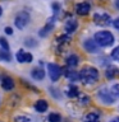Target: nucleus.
Listing matches in <instances>:
<instances>
[{
    "mask_svg": "<svg viewBox=\"0 0 119 122\" xmlns=\"http://www.w3.org/2000/svg\"><path fill=\"white\" fill-rule=\"evenodd\" d=\"M79 79L84 84H91L95 83L99 79V71L94 66H84L82 70L79 71Z\"/></svg>",
    "mask_w": 119,
    "mask_h": 122,
    "instance_id": "f257e3e1",
    "label": "nucleus"
},
{
    "mask_svg": "<svg viewBox=\"0 0 119 122\" xmlns=\"http://www.w3.org/2000/svg\"><path fill=\"white\" fill-rule=\"evenodd\" d=\"M95 42L101 47H107V46H111L114 43V36L113 33H110L109 30H101V32H97L94 37Z\"/></svg>",
    "mask_w": 119,
    "mask_h": 122,
    "instance_id": "f03ea898",
    "label": "nucleus"
},
{
    "mask_svg": "<svg viewBox=\"0 0 119 122\" xmlns=\"http://www.w3.org/2000/svg\"><path fill=\"white\" fill-rule=\"evenodd\" d=\"M97 98L102 103H105V104H113L115 102V98H114V95L111 94V92H109L107 89H105V88H102V89L99 90Z\"/></svg>",
    "mask_w": 119,
    "mask_h": 122,
    "instance_id": "7ed1b4c3",
    "label": "nucleus"
},
{
    "mask_svg": "<svg viewBox=\"0 0 119 122\" xmlns=\"http://www.w3.org/2000/svg\"><path fill=\"white\" fill-rule=\"evenodd\" d=\"M28 22H30V15H28V13H26V11H21V13H18L17 17H15L14 24L17 25V28L23 29L27 24H28Z\"/></svg>",
    "mask_w": 119,
    "mask_h": 122,
    "instance_id": "20e7f679",
    "label": "nucleus"
},
{
    "mask_svg": "<svg viewBox=\"0 0 119 122\" xmlns=\"http://www.w3.org/2000/svg\"><path fill=\"white\" fill-rule=\"evenodd\" d=\"M48 71H49V76L53 81H56L61 75V67L58 66L55 64H48Z\"/></svg>",
    "mask_w": 119,
    "mask_h": 122,
    "instance_id": "39448f33",
    "label": "nucleus"
},
{
    "mask_svg": "<svg viewBox=\"0 0 119 122\" xmlns=\"http://www.w3.org/2000/svg\"><path fill=\"white\" fill-rule=\"evenodd\" d=\"M94 20L99 25H107L110 23V15L106 13H96L94 15Z\"/></svg>",
    "mask_w": 119,
    "mask_h": 122,
    "instance_id": "423d86ee",
    "label": "nucleus"
},
{
    "mask_svg": "<svg viewBox=\"0 0 119 122\" xmlns=\"http://www.w3.org/2000/svg\"><path fill=\"white\" fill-rule=\"evenodd\" d=\"M15 57H17V61L18 62H31L32 61V55H31L30 52H26L23 51V50H19V51L17 52V55H15Z\"/></svg>",
    "mask_w": 119,
    "mask_h": 122,
    "instance_id": "0eeeda50",
    "label": "nucleus"
},
{
    "mask_svg": "<svg viewBox=\"0 0 119 122\" xmlns=\"http://www.w3.org/2000/svg\"><path fill=\"white\" fill-rule=\"evenodd\" d=\"M83 47H84V50H86L87 52H90V53H96L99 51L97 43L95 42V40H90V38L83 42Z\"/></svg>",
    "mask_w": 119,
    "mask_h": 122,
    "instance_id": "6e6552de",
    "label": "nucleus"
},
{
    "mask_svg": "<svg viewBox=\"0 0 119 122\" xmlns=\"http://www.w3.org/2000/svg\"><path fill=\"white\" fill-rule=\"evenodd\" d=\"M90 10H91V5L86 1L79 3L76 5V11H77V14H79V15H87L90 13Z\"/></svg>",
    "mask_w": 119,
    "mask_h": 122,
    "instance_id": "1a4fd4ad",
    "label": "nucleus"
},
{
    "mask_svg": "<svg viewBox=\"0 0 119 122\" xmlns=\"http://www.w3.org/2000/svg\"><path fill=\"white\" fill-rule=\"evenodd\" d=\"M1 86L4 90H12L14 88V80L10 76H4L1 79Z\"/></svg>",
    "mask_w": 119,
    "mask_h": 122,
    "instance_id": "9d476101",
    "label": "nucleus"
},
{
    "mask_svg": "<svg viewBox=\"0 0 119 122\" xmlns=\"http://www.w3.org/2000/svg\"><path fill=\"white\" fill-rule=\"evenodd\" d=\"M77 25H78V23H77L76 19H69V20L65 22V32L73 33L77 29Z\"/></svg>",
    "mask_w": 119,
    "mask_h": 122,
    "instance_id": "9b49d317",
    "label": "nucleus"
},
{
    "mask_svg": "<svg viewBox=\"0 0 119 122\" xmlns=\"http://www.w3.org/2000/svg\"><path fill=\"white\" fill-rule=\"evenodd\" d=\"M35 109L37 111V112H45L46 109H48V102L44 101V99H40V101H37L36 103H35Z\"/></svg>",
    "mask_w": 119,
    "mask_h": 122,
    "instance_id": "f8f14e48",
    "label": "nucleus"
},
{
    "mask_svg": "<svg viewBox=\"0 0 119 122\" xmlns=\"http://www.w3.org/2000/svg\"><path fill=\"white\" fill-rule=\"evenodd\" d=\"M100 114L97 112H90L84 116V122H99Z\"/></svg>",
    "mask_w": 119,
    "mask_h": 122,
    "instance_id": "ddd939ff",
    "label": "nucleus"
},
{
    "mask_svg": "<svg viewBox=\"0 0 119 122\" xmlns=\"http://www.w3.org/2000/svg\"><path fill=\"white\" fill-rule=\"evenodd\" d=\"M32 78L35 80H42L45 78V71L42 70V69H33L32 70Z\"/></svg>",
    "mask_w": 119,
    "mask_h": 122,
    "instance_id": "4468645a",
    "label": "nucleus"
},
{
    "mask_svg": "<svg viewBox=\"0 0 119 122\" xmlns=\"http://www.w3.org/2000/svg\"><path fill=\"white\" fill-rule=\"evenodd\" d=\"M67 95H68L69 98L78 97V95H79L78 88H77L76 85H71V86H68V89H67Z\"/></svg>",
    "mask_w": 119,
    "mask_h": 122,
    "instance_id": "2eb2a0df",
    "label": "nucleus"
},
{
    "mask_svg": "<svg viewBox=\"0 0 119 122\" xmlns=\"http://www.w3.org/2000/svg\"><path fill=\"white\" fill-rule=\"evenodd\" d=\"M79 62V59H78V56L77 55H71V56H68V59H67V64H68V66H72V67H74L77 66Z\"/></svg>",
    "mask_w": 119,
    "mask_h": 122,
    "instance_id": "dca6fc26",
    "label": "nucleus"
},
{
    "mask_svg": "<svg viewBox=\"0 0 119 122\" xmlns=\"http://www.w3.org/2000/svg\"><path fill=\"white\" fill-rule=\"evenodd\" d=\"M64 74H65V76H67L69 80H72V81H76V80L79 79V74L76 72V71H73V70H68V71H65Z\"/></svg>",
    "mask_w": 119,
    "mask_h": 122,
    "instance_id": "f3484780",
    "label": "nucleus"
},
{
    "mask_svg": "<svg viewBox=\"0 0 119 122\" xmlns=\"http://www.w3.org/2000/svg\"><path fill=\"white\" fill-rule=\"evenodd\" d=\"M61 117L59 113H50L49 114V122H60Z\"/></svg>",
    "mask_w": 119,
    "mask_h": 122,
    "instance_id": "a211bd4d",
    "label": "nucleus"
},
{
    "mask_svg": "<svg viewBox=\"0 0 119 122\" xmlns=\"http://www.w3.org/2000/svg\"><path fill=\"white\" fill-rule=\"evenodd\" d=\"M51 29H53V23H49L48 25H45L44 28L41 29V32H40V36H42V37H44V36H46V33H49Z\"/></svg>",
    "mask_w": 119,
    "mask_h": 122,
    "instance_id": "6ab92c4d",
    "label": "nucleus"
},
{
    "mask_svg": "<svg viewBox=\"0 0 119 122\" xmlns=\"http://www.w3.org/2000/svg\"><path fill=\"white\" fill-rule=\"evenodd\" d=\"M118 74V70L115 67H111V69H107V71H106V78H109V79H113L115 75Z\"/></svg>",
    "mask_w": 119,
    "mask_h": 122,
    "instance_id": "aec40b11",
    "label": "nucleus"
},
{
    "mask_svg": "<svg viewBox=\"0 0 119 122\" xmlns=\"http://www.w3.org/2000/svg\"><path fill=\"white\" fill-rule=\"evenodd\" d=\"M0 59H3L4 61H10V53H9V51H5V50L0 51Z\"/></svg>",
    "mask_w": 119,
    "mask_h": 122,
    "instance_id": "412c9836",
    "label": "nucleus"
},
{
    "mask_svg": "<svg viewBox=\"0 0 119 122\" xmlns=\"http://www.w3.org/2000/svg\"><path fill=\"white\" fill-rule=\"evenodd\" d=\"M79 97V102H81V104H88L90 103V97L88 95H84V94H79L78 95Z\"/></svg>",
    "mask_w": 119,
    "mask_h": 122,
    "instance_id": "4be33fe9",
    "label": "nucleus"
},
{
    "mask_svg": "<svg viewBox=\"0 0 119 122\" xmlns=\"http://www.w3.org/2000/svg\"><path fill=\"white\" fill-rule=\"evenodd\" d=\"M111 94L115 95V97H119V84H114L113 86H111Z\"/></svg>",
    "mask_w": 119,
    "mask_h": 122,
    "instance_id": "5701e85b",
    "label": "nucleus"
},
{
    "mask_svg": "<svg viewBox=\"0 0 119 122\" xmlns=\"http://www.w3.org/2000/svg\"><path fill=\"white\" fill-rule=\"evenodd\" d=\"M0 45H1L3 50H5V51H9V45H8V42H6L5 38L0 37Z\"/></svg>",
    "mask_w": 119,
    "mask_h": 122,
    "instance_id": "b1692460",
    "label": "nucleus"
},
{
    "mask_svg": "<svg viewBox=\"0 0 119 122\" xmlns=\"http://www.w3.org/2000/svg\"><path fill=\"white\" fill-rule=\"evenodd\" d=\"M111 57H113L114 60L119 61V46H118V47H115L113 51H111Z\"/></svg>",
    "mask_w": 119,
    "mask_h": 122,
    "instance_id": "393cba45",
    "label": "nucleus"
},
{
    "mask_svg": "<svg viewBox=\"0 0 119 122\" xmlns=\"http://www.w3.org/2000/svg\"><path fill=\"white\" fill-rule=\"evenodd\" d=\"M14 122H31V120L26 116H18L14 118Z\"/></svg>",
    "mask_w": 119,
    "mask_h": 122,
    "instance_id": "a878e982",
    "label": "nucleus"
},
{
    "mask_svg": "<svg viewBox=\"0 0 119 122\" xmlns=\"http://www.w3.org/2000/svg\"><path fill=\"white\" fill-rule=\"evenodd\" d=\"M56 41L58 42H59V43H61V42H69V41H71V38H69L68 36H60V37H58L56 38Z\"/></svg>",
    "mask_w": 119,
    "mask_h": 122,
    "instance_id": "bb28decb",
    "label": "nucleus"
},
{
    "mask_svg": "<svg viewBox=\"0 0 119 122\" xmlns=\"http://www.w3.org/2000/svg\"><path fill=\"white\" fill-rule=\"evenodd\" d=\"M32 41H35L33 38H28V40H26L24 45H27V46H35V45H36V42H32Z\"/></svg>",
    "mask_w": 119,
    "mask_h": 122,
    "instance_id": "cd10ccee",
    "label": "nucleus"
},
{
    "mask_svg": "<svg viewBox=\"0 0 119 122\" xmlns=\"http://www.w3.org/2000/svg\"><path fill=\"white\" fill-rule=\"evenodd\" d=\"M53 8H54V11H55V13H56V11H59V4H56V3H54L53 4Z\"/></svg>",
    "mask_w": 119,
    "mask_h": 122,
    "instance_id": "c85d7f7f",
    "label": "nucleus"
},
{
    "mask_svg": "<svg viewBox=\"0 0 119 122\" xmlns=\"http://www.w3.org/2000/svg\"><path fill=\"white\" fill-rule=\"evenodd\" d=\"M113 24H114V27H115V28H117V29L119 30V18H117V19H115Z\"/></svg>",
    "mask_w": 119,
    "mask_h": 122,
    "instance_id": "c756f323",
    "label": "nucleus"
},
{
    "mask_svg": "<svg viewBox=\"0 0 119 122\" xmlns=\"http://www.w3.org/2000/svg\"><path fill=\"white\" fill-rule=\"evenodd\" d=\"M5 33H8V34H12V33H13V29H12L10 27H6V28H5Z\"/></svg>",
    "mask_w": 119,
    "mask_h": 122,
    "instance_id": "7c9ffc66",
    "label": "nucleus"
},
{
    "mask_svg": "<svg viewBox=\"0 0 119 122\" xmlns=\"http://www.w3.org/2000/svg\"><path fill=\"white\" fill-rule=\"evenodd\" d=\"M110 122H119V117H114Z\"/></svg>",
    "mask_w": 119,
    "mask_h": 122,
    "instance_id": "2f4dec72",
    "label": "nucleus"
},
{
    "mask_svg": "<svg viewBox=\"0 0 119 122\" xmlns=\"http://www.w3.org/2000/svg\"><path fill=\"white\" fill-rule=\"evenodd\" d=\"M115 6L119 9V0H115Z\"/></svg>",
    "mask_w": 119,
    "mask_h": 122,
    "instance_id": "473e14b6",
    "label": "nucleus"
},
{
    "mask_svg": "<svg viewBox=\"0 0 119 122\" xmlns=\"http://www.w3.org/2000/svg\"><path fill=\"white\" fill-rule=\"evenodd\" d=\"M3 14V9H1V6H0V15Z\"/></svg>",
    "mask_w": 119,
    "mask_h": 122,
    "instance_id": "72a5a7b5",
    "label": "nucleus"
}]
</instances>
